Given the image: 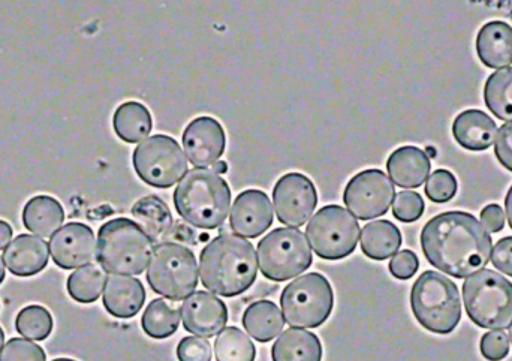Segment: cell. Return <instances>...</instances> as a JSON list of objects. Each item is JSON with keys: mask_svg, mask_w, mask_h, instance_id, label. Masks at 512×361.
I'll return each instance as SVG.
<instances>
[{"mask_svg": "<svg viewBox=\"0 0 512 361\" xmlns=\"http://www.w3.org/2000/svg\"><path fill=\"white\" fill-rule=\"evenodd\" d=\"M421 248L433 267L445 275L465 279L487 266L493 240L471 213L445 212L424 225Z\"/></svg>", "mask_w": 512, "mask_h": 361, "instance_id": "1", "label": "cell"}, {"mask_svg": "<svg viewBox=\"0 0 512 361\" xmlns=\"http://www.w3.org/2000/svg\"><path fill=\"white\" fill-rule=\"evenodd\" d=\"M258 260L254 245L233 233L207 243L200 255L201 282L210 293L237 297L255 284Z\"/></svg>", "mask_w": 512, "mask_h": 361, "instance_id": "2", "label": "cell"}, {"mask_svg": "<svg viewBox=\"0 0 512 361\" xmlns=\"http://www.w3.org/2000/svg\"><path fill=\"white\" fill-rule=\"evenodd\" d=\"M173 201L183 221L200 230H216L230 213L231 188L215 170L194 168L180 180Z\"/></svg>", "mask_w": 512, "mask_h": 361, "instance_id": "3", "label": "cell"}, {"mask_svg": "<svg viewBox=\"0 0 512 361\" xmlns=\"http://www.w3.org/2000/svg\"><path fill=\"white\" fill-rule=\"evenodd\" d=\"M153 249L152 240L131 219H111L99 228L98 261L111 275H141L149 267Z\"/></svg>", "mask_w": 512, "mask_h": 361, "instance_id": "4", "label": "cell"}, {"mask_svg": "<svg viewBox=\"0 0 512 361\" xmlns=\"http://www.w3.org/2000/svg\"><path fill=\"white\" fill-rule=\"evenodd\" d=\"M411 308L420 326L435 335H450L462 320L459 288L433 270L424 272L412 285Z\"/></svg>", "mask_w": 512, "mask_h": 361, "instance_id": "5", "label": "cell"}, {"mask_svg": "<svg viewBox=\"0 0 512 361\" xmlns=\"http://www.w3.org/2000/svg\"><path fill=\"white\" fill-rule=\"evenodd\" d=\"M463 302L472 323L501 330L512 324V282L495 270H481L463 284Z\"/></svg>", "mask_w": 512, "mask_h": 361, "instance_id": "6", "label": "cell"}, {"mask_svg": "<svg viewBox=\"0 0 512 361\" xmlns=\"http://www.w3.org/2000/svg\"><path fill=\"white\" fill-rule=\"evenodd\" d=\"M198 275L200 267L191 249L180 243L164 242L153 249L146 278L156 294L180 302L197 290Z\"/></svg>", "mask_w": 512, "mask_h": 361, "instance_id": "7", "label": "cell"}, {"mask_svg": "<svg viewBox=\"0 0 512 361\" xmlns=\"http://www.w3.org/2000/svg\"><path fill=\"white\" fill-rule=\"evenodd\" d=\"M333 306V288L321 273H307L294 279L280 294L283 318L291 329L321 327L330 318Z\"/></svg>", "mask_w": 512, "mask_h": 361, "instance_id": "8", "label": "cell"}, {"mask_svg": "<svg viewBox=\"0 0 512 361\" xmlns=\"http://www.w3.org/2000/svg\"><path fill=\"white\" fill-rule=\"evenodd\" d=\"M312 263V248L297 228H276L258 243V267L270 281L285 282L297 278Z\"/></svg>", "mask_w": 512, "mask_h": 361, "instance_id": "9", "label": "cell"}, {"mask_svg": "<svg viewBox=\"0 0 512 361\" xmlns=\"http://www.w3.org/2000/svg\"><path fill=\"white\" fill-rule=\"evenodd\" d=\"M361 228L357 219L337 204H328L310 218L306 237L322 260L339 261L357 249Z\"/></svg>", "mask_w": 512, "mask_h": 361, "instance_id": "10", "label": "cell"}, {"mask_svg": "<svg viewBox=\"0 0 512 361\" xmlns=\"http://www.w3.org/2000/svg\"><path fill=\"white\" fill-rule=\"evenodd\" d=\"M135 173L146 185L168 189L188 174L185 150L170 135H153L135 147Z\"/></svg>", "mask_w": 512, "mask_h": 361, "instance_id": "11", "label": "cell"}, {"mask_svg": "<svg viewBox=\"0 0 512 361\" xmlns=\"http://www.w3.org/2000/svg\"><path fill=\"white\" fill-rule=\"evenodd\" d=\"M396 197L394 183L384 171L370 168L352 177L343 192V203L355 219L370 221L381 218Z\"/></svg>", "mask_w": 512, "mask_h": 361, "instance_id": "12", "label": "cell"}, {"mask_svg": "<svg viewBox=\"0 0 512 361\" xmlns=\"http://www.w3.org/2000/svg\"><path fill=\"white\" fill-rule=\"evenodd\" d=\"M273 203L279 222L289 228L303 227L318 206V191L309 177L288 173L274 185Z\"/></svg>", "mask_w": 512, "mask_h": 361, "instance_id": "13", "label": "cell"}, {"mask_svg": "<svg viewBox=\"0 0 512 361\" xmlns=\"http://www.w3.org/2000/svg\"><path fill=\"white\" fill-rule=\"evenodd\" d=\"M54 264L63 270L81 269L90 266L98 258V240L92 228L81 222H69L60 228L50 245Z\"/></svg>", "mask_w": 512, "mask_h": 361, "instance_id": "14", "label": "cell"}, {"mask_svg": "<svg viewBox=\"0 0 512 361\" xmlns=\"http://www.w3.org/2000/svg\"><path fill=\"white\" fill-rule=\"evenodd\" d=\"M182 143L189 162L195 168H207L221 161L227 147V135L215 117L200 116L186 126Z\"/></svg>", "mask_w": 512, "mask_h": 361, "instance_id": "15", "label": "cell"}, {"mask_svg": "<svg viewBox=\"0 0 512 361\" xmlns=\"http://www.w3.org/2000/svg\"><path fill=\"white\" fill-rule=\"evenodd\" d=\"M186 332L198 338L210 339L219 335L228 323L227 305L219 297L197 291L180 308Z\"/></svg>", "mask_w": 512, "mask_h": 361, "instance_id": "16", "label": "cell"}, {"mask_svg": "<svg viewBox=\"0 0 512 361\" xmlns=\"http://www.w3.org/2000/svg\"><path fill=\"white\" fill-rule=\"evenodd\" d=\"M274 213L270 198L259 189H246L234 200L230 227L243 239H256L273 225Z\"/></svg>", "mask_w": 512, "mask_h": 361, "instance_id": "17", "label": "cell"}, {"mask_svg": "<svg viewBox=\"0 0 512 361\" xmlns=\"http://www.w3.org/2000/svg\"><path fill=\"white\" fill-rule=\"evenodd\" d=\"M48 260L50 248L47 242L32 234L15 237L3 252L6 269L18 278L38 275L48 266Z\"/></svg>", "mask_w": 512, "mask_h": 361, "instance_id": "18", "label": "cell"}, {"mask_svg": "<svg viewBox=\"0 0 512 361\" xmlns=\"http://www.w3.org/2000/svg\"><path fill=\"white\" fill-rule=\"evenodd\" d=\"M102 302L108 314L120 320H129L143 309L146 290L140 279L111 275L105 284Z\"/></svg>", "mask_w": 512, "mask_h": 361, "instance_id": "19", "label": "cell"}, {"mask_svg": "<svg viewBox=\"0 0 512 361\" xmlns=\"http://www.w3.org/2000/svg\"><path fill=\"white\" fill-rule=\"evenodd\" d=\"M432 162L424 150L403 146L394 150L387 161V171L394 185L399 188H420L430 176Z\"/></svg>", "mask_w": 512, "mask_h": 361, "instance_id": "20", "label": "cell"}, {"mask_svg": "<svg viewBox=\"0 0 512 361\" xmlns=\"http://www.w3.org/2000/svg\"><path fill=\"white\" fill-rule=\"evenodd\" d=\"M454 140L471 152H483L495 143L498 125L481 110H466L453 123Z\"/></svg>", "mask_w": 512, "mask_h": 361, "instance_id": "21", "label": "cell"}, {"mask_svg": "<svg viewBox=\"0 0 512 361\" xmlns=\"http://www.w3.org/2000/svg\"><path fill=\"white\" fill-rule=\"evenodd\" d=\"M477 54L481 62L492 69L512 65V27L504 21H489L477 36Z\"/></svg>", "mask_w": 512, "mask_h": 361, "instance_id": "22", "label": "cell"}, {"mask_svg": "<svg viewBox=\"0 0 512 361\" xmlns=\"http://www.w3.org/2000/svg\"><path fill=\"white\" fill-rule=\"evenodd\" d=\"M23 225L39 239L53 237L65 222V210L56 198L36 195L27 201L23 209Z\"/></svg>", "mask_w": 512, "mask_h": 361, "instance_id": "23", "label": "cell"}, {"mask_svg": "<svg viewBox=\"0 0 512 361\" xmlns=\"http://www.w3.org/2000/svg\"><path fill=\"white\" fill-rule=\"evenodd\" d=\"M132 216L153 245L164 243L173 230L174 221L170 207L158 195H147L138 200L132 207Z\"/></svg>", "mask_w": 512, "mask_h": 361, "instance_id": "24", "label": "cell"}, {"mask_svg": "<svg viewBox=\"0 0 512 361\" xmlns=\"http://www.w3.org/2000/svg\"><path fill=\"white\" fill-rule=\"evenodd\" d=\"M273 361H321L322 345L315 333L303 329H289L271 348Z\"/></svg>", "mask_w": 512, "mask_h": 361, "instance_id": "25", "label": "cell"}, {"mask_svg": "<svg viewBox=\"0 0 512 361\" xmlns=\"http://www.w3.org/2000/svg\"><path fill=\"white\" fill-rule=\"evenodd\" d=\"M242 323L248 335H251L256 342L267 344L282 333L285 318L276 303L270 300H259L246 309Z\"/></svg>", "mask_w": 512, "mask_h": 361, "instance_id": "26", "label": "cell"}, {"mask_svg": "<svg viewBox=\"0 0 512 361\" xmlns=\"http://www.w3.org/2000/svg\"><path fill=\"white\" fill-rule=\"evenodd\" d=\"M402 246V233L390 221H375L361 230V251L370 260L385 261L394 257Z\"/></svg>", "mask_w": 512, "mask_h": 361, "instance_id": "27", "label": "cell"}, {"mask_svg": "<svg viewBox=\"0 0 512 361\" xmlns=\"http://www.w3.org/2000/svg\"><path fill=\"white\" fill-rule=\"evenodd\" d=\"M113 128L117 137L125 143L135 144L146 140L153 129L152 114L146 105L137 101L119 105L113 116Z\"/></svg>", "mask_w": 512, "mask_h": 361, "instance_id": "28", "label": "cell"}, {"mask_svg": "<svg viewBox=\"0 0 512 361\" xmlns=\"http://www.w3.org/2000/svg\"><path fill=\"white\" fill-rule=\"evenodd\" d=\"M180 317L182 314L176 303L167 299H155L144 311L141 326L149 338L167 339L179 329Z\"/></svg>", "mask_w": 512, "mask_h": 361, "instance_id": "29", "label": "cell"}, {"mask_svg": "<svg viewBox=\"0 0 512 361\" xmlns=\"http://www.w3.org/2000/svg\"><path fill=\"white\" fill-rule=\"evenodd\" d=\"M107 279V273L101 266L90 264V266L81 267L77 272L72 273L66 282V288H68L69 296L75 302L89 305L101 297Z\"/></svg>", "mask_w": 512, "mask_h": 361, "instance_id": "30", "label": "cell"}, {"mask_svg": "<svg viewBox=\"0 0 512 361\" xmlns=\"http://www.w3.org/2000/svg\"><path fill=\"white\" fill-rule=\"evenodd\" d=\"M484 101L493 116L512 122V68L499 69L487 78Z\"/></svg>", "mask_w": 512, "mask_h": 361, "instance_id": "31", "label": "cell"}, {"mask_svg": "<svg viewBox=\"0 0 512 361\" xmlns=\"http://www.w3.org/2000/svg\"><path fill=\"white\" fill-rule=\"evenodd\" d=\"M215 356L218 361H255L256 348L242 330L228 327L216 338Z\"/></svg>", "mask_w": 512, "mask_h": 361, "instance_id": "32", "label": "cell"}, {"mask_svg": "<svg viewBox=\"0 0 512 361\" xmlns=\"http://www.w3.org/2000/svg\"><path fill=\"white\" fill-rule=\"evenodd\" d=\"M15 329L23 338L45 341L53 332V317L44 306H26L15 318Z\"/></svg>", "mask_w": 512, "mask_h": 361, "instance_id": "33", "label": "cell"}, {"mask_svg": "<svg viewBox=\"0 0 512 361\" xmlns=\"http://www.w3.org/2000/svg\"><path fill=\"white\" fill-rule=\"evenodd\" d=\"M456 176L448 170H436L426 183V195L433 203H448L457 194Z\"/></svg>", "mask_w": 512, "mask_h": 361, "instance_id": "34", "label": "cell"}, {"mask_svg": "<svg viewBox=\"0 0 512 361\" xmlns=\"http://www.w3.org/2000/svg\"><path fill=\"white\" fill-rule=\"evenodd\" d=\"M424 209H426V204H424L423 197L417 192L403 191L396 194L393 215L399 221L406 222V224L418 221L423 216Z\"/></svg>", "mask_w": 512, "mask_h": 361, "instance_id": "35", "label": "cell"}, {"mask_svg": "<svg viewBox=\"0 0 512 361\" xmlns=\"http://www.w3.org/2000/svg\"><path fill=\"white\" fill-rule=\"evenodd\" d=\"M0 361H47V356L42 347L35 342L23 338H12L3 347Z\"/></svg>", "mask_w": 512, "mask_h": 361, "instance_id": "36", "label": "cell"}, {"mask_svg": "<svg viewBox=\"0 0 512 361\" xmlns=\"http://www.w3.org/2000/svg\"><path fill=\"white\" fill-rule=\"evenodd\" d=\"M177 359L180 361H212V345L207 339L188 336L177 347Z\"/></svg>", "mask_w": 512, "mask_h": 361, "instance_id": "37", "label": "cell"}, {"mask_svg": "<svg viewBox=\"0 0 512 361\" xmlns=\"http://www.w3.org/2000/svg\"><path fill=\"white\" fill-rule=\"evenodd\" d=\"M481 354L489 361H501L507 359L510 354V339L504 332H489L483 335L480 342Z\"/></svg>", "mask_w": 512, "mask_h": 361, "instance_id": "38", "label": "cell"}, {"mask_svg": "<svg viewBox=\"0 0 512 361\" xmlns=\"http://www.w3.org/2000/svg\"><path fill=\"white\" fill-rule=\"evenodd\" d=\"M388 267H390V273L394 278L400 279V281H408V279L414 278L415 273L418 272L420 261H418L415 252L405 249V251H400L399 254L394 255Z\"/></svg>", "mask_w": 512, "mask_h": 361, "instance_id": "39", "label": "cell"}, {"mask_svg": "<svg viewBox=\"0 0 512 361\" xmlns=\"http://www.w3.org/2000/svg\"><path fill=\"white\" fill-rule=\"evenodd\" d=\"M495 153L499 164L512 173V122L505 123L499 131Z\"/></svg>", "mask_w": 512, "mask_h": 361, "instance_id": "40", "label": "cell"}, {"mask_svg": "<svg viewBox=\"0 0 512 361\" xmlns=\"http://www.w3.org/2000/svg\"><path fill=\"white\" fill-rule=\"evenodd\" d=\"M492 263L499 272L512 278V237H504L496 243Z\"/></svg>", "mask_w": 512, "mask_h": 361, "instance_id": "41", "label": "cell"}, {"mask_svg": "<svg viewBox=\"0 0 512 361\" xmlns=\"http://www.w3.org/2000/svg\"><path fill=\"white\" fill-rule=\"evenodd\" d=\"M481 221L490 233H499L505 227V213L499 204H489L481 212Z\"/></svg>", "mask_w": 512, "mask_h": 361, "instance_id": "42", "label": "cell"}, {"mask_svg": "<svg viewBox=\"0 0 512 361\" xmlns=\"http://www.w3.org/2000/svg\"><path fill=\"white\" fill-rule=\"evenodd\" d=\"M12 227L8 222L0 221V249H6V246L11 243L12 239Z\"/></svg>", "mask_w": 512, "mask_h": 361, "instance_id": "43", "label": "cell"}, {"mask_svg": "<svg viewBox=\"0 0 512 361\" xmlns=\"http://www.w3.org/2000/svg\"><path fill=\"white\" fill-rule=\"evenodd\" d=\"M505 209H507L508 224L512 230V186L508 191L507 198H505Z\"/></svg>", "mask_w": 512, "mask_h": 361, "instance_id": "44", "label": "cell"}, {"mask_svg": "<svg viewBox=\"0 0 512 361\" xmlns=\"http://www.w3.org/2000/svg\"><path fill=\"white\" fill-rule=\"evenodd\" d=\"M216 173H227V165L224 162H216L215 164Z\"/></svg>", "mask_w": 512, "mask_h": 361, "instance_id": "45", "label": "cell"}, {"mask_svg": "<svg viewBox=\"0 0 512 361\" xmlns=\"http://www.w3.org/2000/svg\"><path fill=\"white\" fill-rule=\"evenodd\" d=\"M5 281V264H3L2 255H0V284Z\"/></svg>", "mask_w": 512, "mask_h": 361, "instance_id": "46", "label": "cell"}, {"mask_svg": "<svg viewBox=\"0 0 512 361\" xmlns=\"http://www.w3.org/2000/svg\"><path fill=\"white\" fill-rule=\"evenodd\" d=\"M3 342H5V333H3L2 327H0V350H2Z\"/></svg>", "mask_w": 512, "mask_h": 361, "instance_id": "47", "label": "cell"}, {"mask_svg": "<svg viewBox=\"0 0 512 361\" xmlns=\"http://www.w3.org/2000/svg\"><path fill=\"white\" fill-rule=\"evenodd\" d=\"M51 361H77V360H74V359H66V357H62V359H54V360H51Z\"/></svg>", "mask_w": 512, "mask_h": 361, "instance_id": "48", "label": "cell"}, {"mask_svg": "<svg viewBox=\"0 0 512 361\" xmlns=\"http://www.w3.org/2000/svg\"><path fill=\"white\" fill-rule=\"evenodd\" d=\"M510 341H511V345H512V326H511V329H510Z\"/></svg>", "mask_w": 512, "mask_h": 361, "instance_id": "49", "label": "cell"}]
</instances>
